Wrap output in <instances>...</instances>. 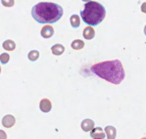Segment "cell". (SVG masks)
I'll use <instances>...</instances> for the list:
<instances>
[{"mask_svg":"<svg viewBox=\"0 0 146 139\" xmlns=\"http://www.w3.org/2000/svg\"><path fill=\"white\" fill-rule=\"evenodd\" d=\"M90 70L100 78L115 85L120 84L125 76L123 64L118 59L94 64L91 67Z\"/></svg>","mask_w":146,"mask_h":139,"instance_id":"1","label":"cell"},{"mask_svg":"<svg viewBox=\"0 0 146 139\" xmlns=\"http://www.w3.org/2000/svg\"><path fill=\"white\" fill-rule=\"evenodd\" d=\"M62 15V7L53 2H40L32 9V17L40 24L56 23Z\"/></svg>","mask_w":146,"mask_h":139,"instance_id":"2","label":"cell"},{"mask_svg":"<svg viewBox=\"0 0 146 139\" xmlns=\"http://www.w3.org/2000/svg\"><path fill=\"white\" fill-rule=\"evenodd\" d=\"M106 10L102 5L98 2L90 1L84 5V9L80 11V16L85 24L95 26L104 20Z\"/></svg>","mask_w":146,"mask_h":139,"instance_id":"3","label":"cell"},{"mask_svg":"<svg viewBox=\"0 0 146 139\" xmlns=\"http://www.w3.org/2000/svg\"><path fill=\"white\" fill-rule=\"evenodd\" d=\"M15 122H16V119L12 115H6L5 116H4L2 120V126L7 128H9L15 126Z\"/></svg>","mask_w":146,"mask_h":139,"instance_id":"4","label":"cell"},{"mask_svg":"<svg viewBox=\"0 0 146 139\" xmlns=\"http://www.w3.org/2000/svg\"><path fill=\"white\" fill-rule=\"evenodd\" d=\"M54 29L50 25H45L41 29V36L44 39H49L54 34Z\"/></svg>","mask_w":146,"mask_h":139,"instance_id":"5","label":"cell"},{"mask_svg":"<svg viewBox=\"0 0 146 139\" xmlns=\"http://www.w3.org/2000/svg\"><path fill=\"white\" fill-rule=\"evenodd\" d=\"M90 137L97 139H104L105 138V133L100 127L94 128L90 131Z\"/></svg>","mask_w":146,"mask_h":139,"instance_id":"6","label":"cell"},{"mask_svg":"<svg viewBox=\"0 0 146 139\" xmlns=\"http://www.w3.org/2000/svg\"><path fill=\"white\" fill-rule=\"evenodd\" d=\"M40 109L44 113H48L52 109V103L48 99H43L40 101Z\"/></svg>","mask_w":146,"mask_h":139,"instance_id":"7","label":"cell"},{"mask_svg":"<svg viewBox=\"0 0 146 139\" xmlns=\"http://www.w3.org/2000/svg\"><path fill=\"white\" fill-rule=\"evenodd\" d=\"M95 126V122L92 119H85L81 123V128L85 132H88L92 130Z\"/></svg>","mask_w":146,"mask_h":139,"instance_id":"8","label":"cell"},{"mask_svg":"<svg viewBox=\"0 0 146 139\" xmlns=\"http://www.w3.org/2000/svg\"><path fill=\"white\" fill-rule=\"evenodd\" d=\"M95 29L92 26H87L83 30V37L87 40H90L95 37Z\"/></svg>","mask_w":146,"mask_h":139,"instance_id":"9","label":"cell"},{"mask_svg":"<svg viewBox=\"0 0 146 139\" xmlns=\"http://www.w3.org/2000/svg\"><path fill=\"white\" fill-rule=\"evenodd\" d=\"M105 131L106 133L108 139H115L117 136V130L115 127L112 126H108L105 128Z\"/></svg>","mask_w":146,"mask_h":139,"instance_id":"10","label":"cell"},{"mask_svg":"<svg viewBox=\"0 0 146 139\" xmlns=\"http://www.w3.org/2000/svg\"><path fill=\"white\" fill-rule=\"evenodd\" d=\"M51 50L52 52V54L54 55L60 56L64 53V47L63 45L60 44V43H57V44H54V46H52Z\"/></svg>","mask_w":146,"mask_h":139,"instance_id":"11","label":"cell"},{"mask_svg":"<svg viewBox=\"0 0 146 139\" xmlns=\"http://www.w3.org/2000/svg\"><path fill=\"white\" fill-rule=\"evenodd\" d=\"M2 47L6 51H12L15 49V48H16V44H15V43L12 40L8 39V40L5 41L3 42V43H2Z\"/></svg>","mask_w":146,"mask_h":139,"instance_id":"12","label":"cell"},{"mask_svg":"<svg viewBox=\"0 0 146 139\" xmlns=\"http://www.w3.org/2000/svg\"><path fill=\"white\" fill-rule=\"evenodd\" d=\"M84 46H85V42L80 39H75L71 43L72 49L75 50L82 49L84 48Z\"/></svg>","mask_w":146,"mask_h":139,"instance_id":"13","label":"cell"},{"mask_svg":"<svg viewBox=\"0 0 146 139\" xmlns=\"http://www.w3.org/2000/svg\"><path fill=\"white\" fill-rule=\"evenodd\" d=\"M70 21L72 26L73 28H75V29L78 28L80 26V19L79 16L77 14L72 15L70 19Z\"/></svg>","mask_w":146,"mask_h":139,"instance_id":"14","label":"cell"},{"mask_svg":"<svg viewBox=\"0 0 146 139\" xmlns=\"http://www.w3.org/2000/svg\"><path fill=\"white\" fill-rule=\"evenodd\" d=\"M40 57V53L36 50H32L28 54V59L31 61H35Z\"/></svg>","mask_w":146,"mask_h":139,"instance_id":"15","label":"cell"},{"mask_svg":"<svg viewBox=\"0 0 146 139\" xmlns=\"http://www.w3.org/2000/svg\"><path fill=\"white\" fill-rule=\"evenodd\" d=\"M9 61V55L7 53H3L0 55V61L2 64H6Z\"/></svg>","mask_w":146,"mask_h":139,"instance_id":"16","label":"cell"},{"mask_svg":"<svg viewBox=\"0 0 146 139\" xmlns=\"http://www.w3.org/2000/svg\"><path fill=\"white\" fill-rule=\"evenodd\" d=\"M1 2L6 7H12L15 5V0H1Z\"/></svg>","mask_w":146,"mask_h":139,"instance_id":"17","label":"cell"},{"mask_svg":"<svg viewBox=\"0 0 146 139\" xmlns=\"http://www.w3.org/2000/svg\"><path fill=\"white\" fill-rule=\"evenodd\" d=\"M7 136L6 132L4 131L3 130H0V139H7Z\"/></svg>","mask_w":146,"mask_h":139,"instance_id":"18","label":"cell"},{"mask_svg":"<svg viewBox=\"0 0 146 139\" xmlns=\"http://www.w3.org/2000/svg\"><path fill=\"white\" fill-rule=\"evenodd\" d=\"M141 12L143 13L146 14V2L142 4L141 5Z\"/></svg>","mask_w":146,"mask_h":139,"instance_id":"19","label":"cell"},{"mask_svg":"<svg viewBox=\"0 0 146 139\" xmlns=\"http://www.w3.org/2000/svg\"><path fill=\"white\" fill-rule=\"evenodd\" d=\"M144 33H145V36H146V25L145 26V28H144Z\"/></svg>","mask_w":146,"mask_h":139,"instance_id":"20","label":"cell"},{"mask_svg":"<svg viewBox=\"0 0 146 139\" xmlns=\"http://www.w3.org/2000/svg\"><path fill=\"white\" fill-rule=\"evenodd\" d=\"M82 1H83V2H90L91 0H82Z\"/></svg>","mask_w":146,"mask_h":139,"instance_id":"21","label":"cell"},{"mask_svg":"<svg viewBox=\"0 0 146 139\" xmlns=\"http://www.w3.org/2000/svg\"><path fill=\"white\" fill-rule=\"evenodd\" d=\"M140 139H146V137H143V138H140Z\"/></svg>","mask_w":146,"mask_h":139,"instance_id":"22","label":"cell"},{"mask_svg":"<svg viewBox=\"0 0 146 139\" xmlns=\"http://www.w3.org/2000/svg\"><path fill=\"white\" fill-rule=\"evenodd\" d=\"M0 73H1V67H0Z\"/></svg>","mask_w":146,"mask_h":139,"instance_id":"23","label":"cell"},{"mask_svg":"<svg viewBox=\"0 0 146 139\" xmlns=\"http://www.w3.org/2000/svg\"><path fill=\"white\" fill-rule=\"evenodd\" d=\"M95 139H97V138H95Z\"/></svg>","mask_w":146,"mask_h":139,"instance_id":"24","label":"cell"}]
</instances>
